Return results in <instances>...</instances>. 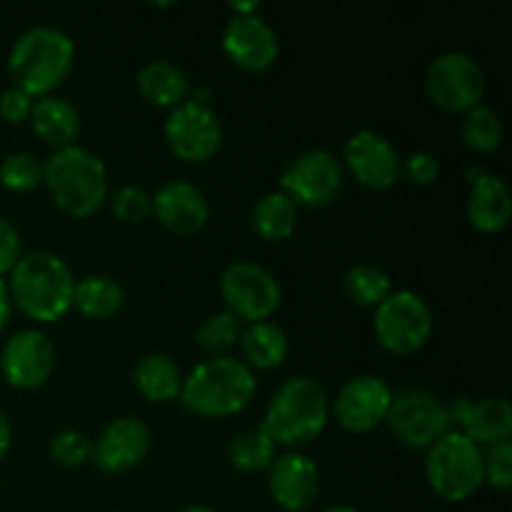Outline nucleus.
Segmentation results:
<instances>
[{"mask_svg": "<svg viewBox=\"0 0 512 512\" xmlns=\"http://www.w3.org/2000/svg\"><path fill=\"white\" fill-rule=\"evenodd\" d=\"M10 303L38 323H55L73 308L75 278L63 258L48 250L20 255L8 280Z\"/></svg>", "mask_w": 512, "mask_h": 512, "instance_id": "obj_1", "label": "nucleus"}, {"mask_svg": "<svg viewBox=\"0 0 512 512\" xmlns=\"http://www.w3.org/2000/svg\"><path fill=\"white\" fill-rule=\"evenodd\" d=\"M330 420V400L323 385L305 375L285 380L275 390L260 428L283 448H305L323 435Z\"/></svg>", "mask_w": 512, "mask_h": 512, "instance_id": "obj_2", "label": "nucleus"}, {"mask_svg": "<svg viewBox=\"0 0 512 512\" xmlns=\"http://www.w3.org/2000/svg\"><path fill=\"white\" fill-rule=\"evenodd\" d=\"M75 60V45L70 35L50 25H35L13 43L8 55V73L15 88L30 98H45L65 78Z\"/></svg>", "mask_w": 512, "mask_h": 512, "instance_id": "obj_3", "label": "nucleus"}, {"mask_svg": "<svg viewBox=\"0 0 512 512\" xmlns=\"http://www.w3.org/2000/svg\"><path fill=\"white\" fill-rule=\"evenodd\" d=\"M255 375L243 360L218 355L195 365L183 378L180 400L200 418H230L243 413L255 395Z\"/></svg>", "mask_w": 512, "mask_h": 512, "instance_id": "obj_4", "label": "nucleus"}, {"mask_svg": "<svg viewBox=\"0 0 512 512\" xmlns=\"http://www.w3.org/2000/svg\"><path fill=\"white\" fill-rule=\"evenodd\" d=\"M43 185L65 215L83 220L108 198V170L95 153L68 145L43 165Z\"/></svg>", "mask_w": 512, "mask_h": 512, "instance_id": "obj_5", "label": "nucleus"}, {"mask_svg": "<svg viewBox=\"0 0 512 512\" xmlns=\"http://www.w3.org/2000/svg\"><path fill=\"white\" fill-rule=\"evenodd\" d=\"M425 478L438 498L448 503H465L485 483L483 448L465 438L460 430H450L428 448Z\"/></svg>", "mask_w": 512, "mask_h": 512, "instance_id": "obj_6", "label": "nucleus"}, {"mask_svg": "<svg viewBox=\"0 0 512 512\" xmlns=\"http://www.w3.org/2000/svg\"><path fill=\"white\" fill-rule=\"evenodd\" d=\"M373 330L388 353H418L433 335V313L418 293L395 290L375 308Z\"/></svg>", "mask_w": 512, "mask_h": 512, "instance_id": "obj_7", "label": "nucleus"}, {"mask_svg": "<svg viewBox=\"0 0 512 512\" xmlns=\"http://www.w3.org/2000/svg\"><path fill=\"white\" fill-rule=\"evenodd\" d=\"M425 93L445 113H468L485 95V70L463 50L438 55L425 73Z\"/></svg>", "mask_w": 512, "mask_h": 512, "instance_id": "obj_8", "label": "nucleus"}, {"mask_svg": "<svg viewBox=\"0 0 512 512\" xmlns=\"http://www.w3.org/2000/svg\"><path fill=\"white\" fill-rule=\"evenodd\" d=\"M220 295H223L228 313L243 323H263L270 320L280 308L283 290L275 275L255 263H233L220 275Z\"/></svg>", "mask_w": 512, "mask_h": 512, "instance_id": "obj_9", "label": "nucleus"}, {"mask_svg": "<svg viewBox=\"0 0 512 512\" xmlns=\"http://www.w3.org/2000/svg\"><path fill=\"white\" fill-rule=\"evenodd\" d=\"M385 425L410 450H428L450 433L448 405L425 390H403L393 395Z\"/></svg>", "mask_w": 512, "mask_h": 512, "instance_id": "obj_10", "label": "nucleus"}, {"mask_svg": "<svg viewBox=\"0 0 512 512\" xmlns=\"http://www.w3.org/2000/svg\"><path fill=\"white\" fill-rule=\"evenodd\" d=\"M163 133L173 155L185 163H205L223 145V125L218 115L195 100H185L170 110Z\"/></svg>", "mask_w": 512, "mask_h": 512, "instance_id": "obj_11", "label": "nucleus"}, {"mask_svg": "<svg viewBox=\"0 0 512 512\" xmlns=\"http://www.w3.org/2000/svg\"><path fill=\"white\" fill-rule=\"evenodd\" d=\"M343 188V165L330 150L313 148L300 153L283 173V193L295 205L323 208Z\"/></svg>", "mask_w": 512, "mask_h": 512, "instance_id": "obj_12", "label": "nucleus"}, {"mask_svg": "<svg viewBox=\"0 0 512 512\" xmlns=\"http://www.w3.org/2000/svg\"><path fill=\"white\" fill-rule=\"evenodd\" d=\"M393 390L378 375H358L338 390L333 403V415L338 425L348 433L363 435L375 430L388 418Z\"/></svg>", "mask_w": 512, "mask_h": 512, "instance_id": "obj_13", "label": "nucleus"}, {"mask_svg": "<svg viewBox=\"0 0 512 512\" xmlns=\"http://www.w3.org/2000/svg\"><path fill=\"white\" fill-rule=\"evenodd\" d=\"M55 368V348L40 330H20L0 353V370L10 388L38 390L50 380Z\"/></svg>", "mask_w": 512, "mask_h": 512, "instance_id": "obj_14", "label": "nucleus"}, {"mask_svg": "<svg viewBox=\"0 0 512 512\" xmlns=\"http://www.w3.org/2000/svg\"><path fill=\"white\" fill-rule=\"evenodd\" d=\"M345 168L363 188L388 190L403 175V158L380 133L358 130L345 143Z\"/></svg>", "mask_w": 512, "mask_h": 512, "instance_id": "obj_15", "label": "nucleus"}, {"mask_svg": "<svg viewBox=\"0 0 512 512\" xmlns=\"http://www.w3.org/2000/svg\"><path fill=\"white\" fill-rule=\"evenodd\" d=\"M223 50L233 65L248 73H263L278 60L280 40L273 25L255 15H233L223 30Z\"/></svg>", "mask_w": 512, "mask_h": 512, "instance_id": "obj_16", "label": "nucleus"}, {"mask_svg": "<svg viewBox=\"0 0 512 512\" xmlns=\"http://www.w3.org/2000/svg\"><path fill=\"white\" fill-rule=\"evenodd\" d=\"M150 445H153V435L143 420L118 418L95 440L93 460L108 475L128 473L148 458Z\"/></svg>", "mask_w": 512, "mask_h": 512, "instance_id": "obj_17", "label": "nucleus"}, {"mask_svg": "<svg viewBox=\"0 0 512 512\" xmlns=\"http://www.w3.org/2000/svg\"><path fill=\"white\" fill-rule=\"evenodd\" d=\"M150 213H155L158 223L173 235L200 233L210 220V205L203 190L185 180H170L160 185L150 198Z\"/></svg>", "mask_w": 512, "mask_h": 512, "instance_id": "obj_18", "label": "nucleus"}, {"mask_svg": "<svg viewBox=\"0 0 512 512\" xmlns=\"http://www.w3.org/2000/svg\"><path fill=\"white\" fill-rule=\"evenodd\" d=\"M268 488L275 503L288 512H305L315 503L320 490V470L308 455L283 453L275 455L270 465Z\"/></svg>", "mask_w": 512, "mask_h": 512, "instance_id": "obj_19", "label": "nucleus"}, {"mask_svg": "<svg viewBox=\"0 0 512 512\" xmlns=\"http://www.w3.org/2000/svg\"><path fill=\"white\" fill-rule=\"evenodd\" d=\"M448 413L450 423L480 448L505 443L512 435V408L505 398H458L448 405Z\"/></svg>", "mask_w": 512, "mask_h": 512, "instance_id": "obj_20", "label": "nucleus"}, {"mask_svg": "<svg viewBox=\"0 0 512 512\" xmlns=\"http://www.w3.org/2000/svg\"><path fill=\"white\" fill-rule=\"evenodd\" d=\"M468 220L480 233L495 235L508 228L512 218V195L500 175L470 170Z\"/></svg>", "mask_w": 512, "mask_h": 512, "instance_id": "obj_21", "label": "nucleus"}, {"mask_svg": "<svg viewBox=\"0 0 512 512\" xmlns=\"http://www.w3.org/2000/svg\"><path fill=\"white\" fill-rule=\"evenodd\" d=\"M30 125L33 133L43 140L45 145L63 150L68 145H75V138L80 133V115L65 98H55V95H45L33 103V113H30Z\"/></svg>", "mask_w": 512, "mask_h": 512, "instance_id": "obj_22", "label": "nucleus"}, {"mask_svg": "<svg viewBox=\"0 0 512 512\" xmlns=\"http://www.w3.org/2000/svg\"><path fill=\"white\" fill-rule=\"evenodd\" d=\"M138 90L148 103L158 108H178L190 93V83L183 70L170 60H150L138 73Z\"/></svg>", "mask_w": 512, "mask_h": 512, "instance_id": "obj_23", "label": "nucleus"}, {"mask_svg": "<svg viewBox=\"0 0 512 512\" xmlns=\"http://www.w3.org/2000/svg\"><path fill=\"white\" fill-rule=\"evenodd\" d=\"M133 383L138 393L150 403H170V400L180 398L183 375L173 358L163 353H150L135 365Z\"/></svg>", "mask_w": 512, "mask_h": 512, "instance_id": "obj_24", "label": "nucleus"}, {"mask_svg": "<svg viewBox=\"0 0 512 512\" xmlns=\"http://www.w3.org/2000/svg\"><path fill=\"white\" fill-rule=\"evenodd\" d=\"M240 348L248 360V368L253 365L258 370H273L285 363L290 343L280 325L263 320V323H250V328L240 333Z\"/></svg>", "mask_w": 512, "mask_h": 512, "instance_id": "obj_25", "label": "nucleus"}, {"mask_svg": "<svg viewBox=\"0 0 512 512\" xmlns=\"http://www.w3.org/2000/svg\"><path fill=\"white\" fill-rule=\"evenodd\" d=\"M123 285L108 275H88L75 280L73 308L90 320H108L123 308Z\"/></svg>", "mask_w": 512, "mask_h": 512, "instance_id": "obj_26", "label": "nucleus"}, {"mask_svg": "<svg viewBox=\"0 0 512 512\" xmlns=\"http://www.w3.org/2000/svg\"><path fill=\"white\" fill-rule=\"evenodd\" d=\"M298 225V205L280 190L268 193L253 208V230L268 243H283L295 233Z\"/></svg>", "mask_w": 512, "mask_h": 512, "instance_id": "obj_27", "label": "nucleus"}, {"mask_svg": "<svg viewBox=\"0 0 512 512\" xmlns=\"http://www.w3.org/2000/svg\"><path fill=\"white\" fill-rule=\"evenodd\" d=\"M275 448L278 445L273 443V438L258 425L255 430H243L230 440L228 460L240 473H260L273 465Z\"/></svg>", "mask_w": 512, "mask_h": 512, "instance_id": "obj_28", "label": "nucleus"}, {"mask_svg": "<svg viewBox=\"0 0 512 512\" xmlns=\"http://www.w3.org/2000/svg\"><path fill=\"white\" fill-rule=\"evenodd\" d=\"M343 290L355 305L360 308H378L390 293H393V285H390V275L383 268L370 263L353 265V268L345 273Z\"/></svg>", "mask_w": 512, "mask_h": 512, "instance_id": "obj_29", "label": "nucleus"}, {"mask_svg": "<svg viewBox=\"0 0 512 512\" xmlns=\"http://www.w3.org/2000/svg\"><path fill=\"white\" fill-rule=\"evenodd\" d=\"M460 135H463V143L468 145L475 153H495V150L503 145L505 128L503 120L495 110L478 105V108L468 110L460 125Z\"/></svg>", "mask_w": 512, "mask_h": 512, "instance_id": "obj_30", "label": "nucleus"}, {"mask_svg": "<svg viewBox=\"0 0 512 512\" xmlns=\"http://www.w3.org/2000/svg\"><path fill=\"white\" fill-rule=\"evenodd\" d=\"M0 185L10 193H33L43 185V165L30 153H13L0 163Z\"/></svg>", "mask_w": 512, "mask_h": 512, "instance_id": "obj_31", "label": "nucleus"}, {"mask_svg": "<svg viewBox=\"0 0 512 512\" xmlns=\"http://www.w3.org/2000/svg\"><path fill=\"white\" fill-rule=\"evenodd\" d=\"M240 320L233 313L223 310V313H215L210 318H205L198 328V345L210 353V358H218L225 350L233 348L240 340Z\"/></svg>", "mask_w": 512, "mask_h": 512, "instance_id": "obj_32", "label": "nucleus"}, {"mask_svg": "<svg viewBox=\"0 0 512 512\" xmlns=\"http://www.w3.org/2000/svg\"><path fill=\"white\" fill-rule=\"evenodd\" d=\"M50 458L63 468H80L93 458V443L80 430H63L50 440Z\"/></svg>", "mask_w": 512, "mask_h": 512, "instance_id": "obj_33", "label": "nucleus"}, {"mask_svg": "<svg viewBox=\"0 0 512 512\" xmlns=\"http://www.w3.org/2000/svg\"><path fill=\"white\" fill-rule=\"evenodd\" d=\"M483 475L490 488L508 493L512 488V443L490 445L488 453H483Z\"/></svg>", "mask_w": 512, "mask_h": 512, "instance_id": "obj_34", "label": "nucleus"}, {"mask_svg": "<svg viewBox=\"0 0 512 512\" xmlns=\"http://www.w3.org/2000/svg\"><path fill=\"white\" fill-rule=\"evenodd\" d=\"M110 208H113V215L120 223L138 225L150 215V195L140 185H123L113 195Z\"/></svg>", "mask_w": 512, "mask_h": 512, "instance_id": "obj_35", "label": "nucleus"}, {"mask_svg": "<svg viewBox=\"0 0 512 512\" xmlns=\"http://www.w3.org/2000/svg\"><path fill=\"white\" fill-rule=\"evenodd\" d=\"M403 173L408 175L410 183L423 185V188H425V185L438 183L440 163H438V158H435V155L423 153V150H420V153H413L410 158L403 160Z\"/></svg>", "mask_w": 512, "mask_h": 512, "instance_id": "obj_36", "label": "nucleus"}, {"mask_svg": "<svg viewBox=\"0 0 512 512\" xmlns=\"http://www.w3.org/2000/svg\"><path fill=\"white\" fill-rule=\"evenodd\" d=\"M33 113V98L28 93H23L20 88H8L3 95H0V118L5 123H25Z\"/></svg>", "mask_w": 512, "mask_h": 512, "instance_id": "obj_37", "label": "nucleus"}, {"mask_svg": "<svg viewBox=\"0 0 512 512\" xmlns=\"http://www.w3.org/2000/svg\"><path fill=\"white\" fill-rule=\"evenodd\" d=\"M20 260V233L10 220L0 218V278Z\"/></svg>", "mask_w": 512, "mask_h": 512, "instance_id": "obj_38", "label": "nucleus"}, {"mask_svg": "<svg viewBox=\"0 0 512 512\" xmlns=\"http://www.w3.org/2000/svg\"><path fill=\"white\" fill-rule=\"evenodd\" d=\"M10 443H13V428H10L8 415L0 410V463H3L5 455H8Z\"/></svg>", "mask_w": 512, "mask_h": 512, "instance_id": "obj_39", "label": "nucleus"}, {"mask_svg": "<svg viewBox=\"0 0 512 512\" xmlns=\"http://www.w3.org/2000/svg\"><path fill=\"white\" fill-rule=\"evenodd\" d=\"M10 308H13V303H10L8 283H5V280L0 278V333H3L5 325H8V320H10Z\"/></svg>", "mask_w": 512, "mask_h": 512, "instance_id": "obj_40", "label": "nucleus"}, {"mask_svg": "<svg viewBox=\"0 0 512 512\" xmlns=\"http://www.w3.org/2000/svg\"><path fill=\"white\" fill-rule=\"evenodd\" d=\"M258 8H260L258 3H230L233 15H255L258 13Z\"/></svg>", "mask_w": 512, "mask_h": 512, "instance_id": "obj_41", "label": "nucleus"}, {"mask_svg": "<svg viewBox=\"0 0 512 512\" xmlns=\"http://www.w3.org/2000/svg\"><path fill=\"white\" fill-rule=\"evenodd\" d=\"M323 512H360V510L353 508V505H330V508H325Z\"/></svg>", "mask_w": 512, "mask_h": 512, "instance_id": "obj_42", "label": "nucleus"}, {"mask_svg": "<svg viewBox=\"0 0 512 512\" xmlns=\"http://www.w3.org/2000/svg\"><path fill=\"white\" fill-rule=\"evenodd\" d=\"M180 512H218V510L208 508V505H190V508H183Z\"/></svg>", "mask_w": 512, "mask_h": 512, "instance_id": "obj_43", "label": "nucleus"}]
</instances>
